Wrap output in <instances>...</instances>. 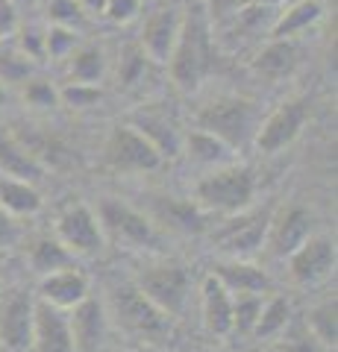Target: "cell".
Wrapping results in <instances>:
<instances>
[{
	"label": "cell",
	"mask_w": 338,
	"mask_h": 352,
	"mask_svg": "<svg viewBox=\"0 0 338 352\" xmlns=\"http://www.w3.org/2000/svg\"><path fill=\"white\" fill-rule=\"evenodd\" d=\"M286 261L291 282L300 285V288H312L335 270V241L326 232H315Z\"/></svg>",
	"instance_id": "7c38bea8"
},
{
	"label": "cell",
	"mask_w": 338,
	"mask_h": 352,
	"mask_svg": "<svg viewBox=\"0 0 338 352\" xmlns=\"http://www.w3.org/2000/svg\"><path fill=\"white\" fill-rule=\"evenodd\" d=\"M18 41H15V47L24 53V56L30 62H45L47 59V53H45V30L36 27V24H21L18 27Z\"/></svg>",
	"instance_id": "74e56055"
},
{
	"label": "cell",
	"mask_w": 338,
	"mask_h": 352,
	"mask_svg": "<svg viewBox=\"0 0 338 352\" xmlns=\"http://www.w3.org/2000/svg\"><path fill=\"white\" fill-rule=\"evenodd\" d=\"M32 311H36V294L15 291L0 294V349L27 352L32 338Z\"/></svg>",
	"instance_id": "4fadbf2b"
},
{
	"label": "cell",
	"mask_w": 338,
	"mask_h": 352,
	"mask_svg": "<svg viewBox=\"0 0 338 352\" xmlns=\"http://www.w3.org/2000/svg\"><path fill=\"white\" fill-rule=\"evenodd\" d=\"M338 308H335V296H326L324 302L312 305L306 311V320H303V326L312 332V338L318 340V344L324 349H332L335 340H338V320H335Z\"/></svg>",
	"instance_id": "f546056e"
},
{
	"label": "cell",
	"mask_w": 338,
	"mask_h": 352,
	"mask_svg": "<svg viewBox=\"0 0 338 352\" xmlns=\"http://www.w3.org/2000/svg\"><path fill=\"white\" fill-rule=\"evenodd\" d=\"M321 18H324V6L318 0H294V3L279 9L274 27H271V38H294L297 41L303 32H309Z\"/></svg>",
	"instance_id": "cb8c5ba5"
},
{
	"label": "cell",
	"mask_w": 338,
	"mask_h": 352,
	"mask_svg": "<svg viewBox=\"0 0 338 352\" xmlns=\"http://www.w3.org/2000/svg\"><path fill=\"white\" fill-rule=\"evenodd\" d=\"M129 126H136L141 135H145L154 150L159 153L162 159H177L182 156V135L185 132L180 129L177 118H173L168 109L162 106H141L138 112L129 120Z\"/></svg>",
	"instance_id": "2e32d148"
},
{
	"label": "cell",
	"mask_w": 338,
	"mask_h": 352,
	"mask_svg": "<svg viewBox=\"0 0 338 352\" xmlns=\"http://www.w3.org/2000/svg\"><path fill=\"white\" fill-rule=\"evenodd\" d=\"M80 44V32L77 30H65V27H45V53L53 62H65L77 50Z\"/></svg>",
	"instance_id": "e575fe53"
},
{
	"label": "cell",
	"mask_w": 338,
	"mask_h": 352,
	"mask_svg": "<svg viewBox=\"0 0 338 352\" xmlns=\"http://www.w3.org/2000/svg\"><path fill=\"white\" fill-rule=\"evenodd\" d=\"M259 124L262 106L242 94H218L198 109V129H206L235 153L253 144Z\"/></svg>",
	"instance_id": "7a4b0ae2"
},
{
	"label": "cell",
	"mask_w": 338,
	"mask_h": 352,
	"mask_svg": "<svg viewBox=\"0 0 338 352\" xmlns=\"http://www.w3.org/2000/svg\"><path fill=\"white\" fill-rule=\"evenodd\" d=\"M56 238L74 258H94L106 247L103 226L94 208L85 203H68L56 217Z\"/></svg>",
	"instance_id": "9c48e42d"
},
{
	"label": "cell",
	"mask_w": 338,
	"mask_h": 352,
	"mask_svg": "<svg viewBox=\"0 0 338 352\" xmlns=\"http://www.w3.org/2000/svg\"><path fill=\"white\" fill-rule=\"evenodd\" d=\"M159 153L136 126L118 124L103 141V164L115 173H150L162 168Z\"/></svg>",
	"instance_id": "ba28073f"
},
{
	"label": "cell",
	"mask_w": 338,
	"mask_h": 352,
	"mask_svg": "<svg viewBox=\"0 0 338 352\" xmlns=\"http://www.w3.org/2000/svg\"><path fill=\"white\" fill-rule=\"evenodd\" d=\"M0 294H3V279H0Z\"/></svg>",
	"instance_id": "f6af8a7d"
},
{
	"label": "cell",
	"mask_w": 338,
	"mask_h": 352,
	"mask_svg": "<svg viewBox=\"0 0 338 352\" xmlns=\"http://www.w3.org/2000/svg\"><path fill=\"white\" fill-rule=\"evenodd\" d=\"M265 296L247 294V296H233V332L230 335H242V338H253V329L259 320V308Z\"/></svg>",
	"instance_id": "d6a6232c"
},
{
	"label": "cell",
	"mask_w": 338,
	"mask_h": 352,
	"mask_svg": "<svg viewBox=\"0 0 338 352\" xmlns=\"http://www.w3.org/2000/svg\"><path fill=\"white\" fill-rule=\"evenodd\" d=\"M141 6H145V0H106L103 6V18L109 24H129V21H136L141 15Z\"/></svg>",
	"instance_id": "f35d334b"
},
{
	"label": "cell",
	"mask_w": 338,
	"mask_h": 352,
	"mask_svg": "<svg viewBox=\"0 0 338 352\" xmlns=\"http://www.w3.org/2000/svg\"><path fill=\"white\" fill-rule=\"evenodd\" d=\"M256 173L247 164H221L215 170H206L198 185H194V203L212 217H230L238 212H247L256 200Z\"/></svg>",
	"instance_id": "3957f363"
},
{
	"label": "cell",
	"mask_w": 338,
	"mask_h": 352,
	"mask_svg": "<svg viewBox=\"0 0 338 352\" xmlns=\"http://www.w3.org/2000/svg\"><path fill=\"white\" fill-rule=\"evenodd\" d=\"M41 206H45V200H41L36 182L0 173V212L12 217H32L41 212Z\"/></svg>",
	"instance_id": "d4e9b609"
},
{
	"label": "cell",
	"mask_w": 338,
	"mask_h": 352,
	"mask_svg": "<svg viewBox=\"0 0 338 352\" xmlns=\"http://www.w3.org/2000/svg\"><path fill=\"white\" fill-rule=\"evenodd\" d=\"M147 217L154 220L156 226L171 229V232L180 235H200L206 232L212 223V214L203 212V208L194 200H182V197H150V212Z\"/></svg>",
	"instance_id": "9a60e30c"
},
{
	"label": "cell",
	"mask_w": 338,
	"mask_h": 352,
	"mask_svg": "<svg viewBox=\"0 0 338 352\" xmlns=\"http://www.w3.org/2000/svg\"><path fill=\"white\" fill-rule=\"evenodd\" d=\"M94 214L101 220L106 241L112 238L118 244L133 247V250H159V244H162L159 226L147 217V212L118 200V197H103V200L97 203Z\"/></svg>",
	"instance_id": "8992f818"
},
{
	"label": "cell",
	"mask_w": 338,
	"mask_h": 352,
	"mask_svg": "<svg viewBox=\"0 0 338 352\" xmlns=\"http://www.w3.org/2000/svg\"><path fill=\"white\" fill-rule=\"evenodd\" d=\"M27 261H30V267L36 276H47V273H56V270H65V267H74V264H77V258L62 247V241L56 235L32 238L30 247H27Z\"/></svg>",
	"instance_id": "484cf974"
},
{
	"label": "cell",
	"mask_w": 338,
	"mask_h": 352,
	"mask_svg": "<svg viewBox=\"0 0 338 352\" xmlns=\"http://www.w3.org/2000/svg\"><path fill=\"white\" fill-rule=\"evenodd\" d=\"M315 214L306 206L300 203H288L282 208H274L268 223V235H265V250L271 258L286 261L294 250H297L309 235H315Z\"/></svg>",
	"instance_id": "8fae6325"
},
{
	"label": "cell",
	"mask_w": 338,
	"mask_h": 352,
	"mask_svg": "<svg viewBox=\"0 0 338 352\" xmlns=\"http://www.w3.org/2000/svg\"><path fill=\"white\" fill-rule=\"evenodd\" d=\"M32 76V62L15 44L0 41V85H24Z\"/></svg>",
	"instance_id": "4dcf8cb0"
},
{
	"label": "cell",
	"mask_w": 338,
	"mask_h": 352,
	"mask_svg": "<svg viewBox=\"0 0 338 352\" xmlns=\"http://www.w3.org/2000/svg\"><path fill=\"white\" fill-rule=\"evenodd\" d=\"M68 323H71L77 352H101L109 340V332H112V320L106 314V305L101 300H94L92 294L68 311Z\"/></svg>",
	"instance_id": "e0dca14e"
},
{
	"label": "cell",
	"mask_w": 338,
	"mask_h": 352,
	"mask_svg": "<svg viewBox=\"0 0 338 352\" xmlns=\"http://www.w3.org/2000/svg\"><path fill=\"white\" fill-rule=\"evenodd\" d=\"M0 173L18 176V179H27V182H39L45 170H41V164L21 147V141L12 135V132L0 129Z\"/></svg>",
	"instance_id": "4316f807"
},
{
	"label": "cell",
	"mask_w": 338,
	"mask_h": 352,
	"mask_svg": "<svg viewBox=\"0 0 338 352\" xmlns=\"http://www.w3.org/2000/svg\"><path fill=\"white\" fill-rule=\"evenodd\" d=\"M150 68H156V65L141 53L138 44H129L121 53V59H118V82L124 88H136L150 76Z\"/></svg>",
	"instance_id": "1f68e13d"
},
{
	"label": "cell",
	"mask_w": 338,
	"mask_h": 352,
	"mask_svg": "<svg viewBox=\"0 0 338 352\" xmlns=\"http://www.w3.org/2000/svg\"><path fill=\"white\" fill-rule=\"evenodd\" d=\"M21 27V15L9 0H0V41H9Z\"/></svg>",
	"instance_id": "ab89813d"
},
{
	"label": "cell",
	"mask_w": 338,
	"mask_h": 352,
	"mask_svg": "<svg viewBox=\"0 0 338 352\" xmlns=\"http://www.w3.org/2000/svg\"><path fill=\"white\" fill-rule=\"evenodd\" d=\"M77 3H80V9H83V12L85 15H103V6H106V0H77Z\"/></svg>",
	"instance_id": "b9f144b4"
},
{
	"label": "cell",
	"mask_w": 338,
	"mask_h": 352,
	"mask_svg": "<svg viewBox=\"0 0 338 352\" xmlns=\"http://www.w3.org/2000/svg\"><path fill=\"white\" fill-rule=\"evenodd\" d=\"M200 311L203 323L215 338H230L233 332V294L212 273L200 285Z\"/></svg>",
	"instance_id": "7402d4cb"
},
{
	"label": "cell",
	"mask_w": 338,
	"mask_h": 352,
	"mask_svg": "<svg viewBox=\"0 0 338 352\" xmlns=\"http://www.w3.org/2000/svg\"><path fill=\"white\" fill-rule=\"evenodd\" d=\"M182 30V9L180 6H159L156 12H150L141 24L138 32V47L154 65H168L171 50L180 38Z\"/></svg>",
	"instance_id": "5bb4252c"
},
{
	"label": "cell",
	"mask_w": 338,
	"mask_h": 352,
	"mask_svg": "<svg viewBox=\"0 0 338 352\" xmlns=\"http://www.w3.org/2000/svg\"><path fill=\"white\" fill-rule=\"evenodd\" d=\"M106 314L118 329L147 344H159L171 335V317L162 314L159 308L141 296L133 282H118L106 294Z\"/></svg>",
	"instance_id": "277c9868"
},
{
	"label": "cell",
	"mask_w": 338,
	"mask_h": 352,
	"mask_svg": "<svg viewBox=\"0 0 338 352\" xmlns=\"http://www.w3.org/2000/svg\"><path fill=\"white\" fill-rule=\"evenodd\" d=\"M265 352H277V349H265Z\"/></svg>",
	"instance_id": "bcb514c9"
},
{
	"label": "cell",
	"mask_w": 338,
	"mask_h": 352,
	"mask_svg": "<svg viewBox=\"0 0 338 352\" xmlns=\"http://www.w3.org/2000/svg\"><path fill=\"white\" fill-rule=\"evenodd\" d=\"M250 68L271 82L286 80V76H291L300 68V44L294 38H271L268 44H262L259 53L250 59Z\"/></svg>",
	"instance_id": "44dd1931"
},
{
	"label": "cell",
	"mask_w": 338,
	"mask_h": 352,
	"mask_svg": "<svg viewBox=\"0 0 338 352\" xmlns=\"http://www.w3.org/2000/svg\"><path fill=\"white\" fill-rule=\"evenodd\" d=\"M212 276L221 282L233 296H247V294L268 296L271 288H274L268 270L259 267V264L250 261V258H221L212 267Z\"/></svg>",
	"instance_id": "ffe728a7"
},
{
	"label": "cell",
	"mask_w": 338,
	"mask_h": 352,
	"mask_svg": "<svg viewBox=\"0 0 338 352\" xmlns=\"http://www.w3.org/2000/svg\"><path fill=\"white\" fill-rule=\"evenodd\" d=\"M309 115H312L309 97H291V100L279 103L268 118H262L253 147L259 153H265V156H274V153L291 147L303 132V126H306Z\"/></svg>",
	"instance_id": "30bf717a"
},
{
	"label": "cell",
	"mask_w": 338,
	"mask_h": 352,
	"mask_svg": "<svg viewBox=\"0 0 338 352\" xmlns=\"http://www.w3.org/2000/svg\"><path fill=\"white\" fill-rule=\"evenodd\" d=\"M68 76L71 82H89V85H101L106 76V53L97 44H77V50L68 59Z\"/></svg>",
	"instance_id": "f1b7e54d"
},
{
	"label": "cell",
	"mask_w": 338,
	"mask_h": 352,
	"mask_svg": "<svg viewBox=\"0 0 338 352\" xmlns=\"http://www.w3.org/2000/svg\"><path fill=\"white\" fill-rule=\"evenodd\" d=\"M21 97H24V103L32 109H56L59 106V88L50 80H39V76H30V80L21 85Z\"/></svg>",
	"instance_id": "d590c367"
},
{
	"label": "cell",
	"mask_w": 338,
	"mask_h": 352,
	"mask_svg": "<svg viewBox=\"0 0 338 352\" xmlns=\"http://www.w3.org/2000/svg\"><path fill=\"white\" fill-rule=\"evenodd\" d=\"M30 349L32 352H77L74 335H71V323H68V311L36 300Z\"/></svg>",
	"instance_id": "ac0fdd59"
},
{
	"label": "cell",
	"mask_w": 338,
	"mask_h": 352,
	"mask_svg": "<svg viewBox=\"0 0 338 352\" xmlns=\"http://www.w3.org/2000/svg\"><path fill=\"white\" fill-rule=\"evenodd\" d=\"M9 3H12V6L18 9V15H21V12H24V9H32V6H36L39 0H9Z\"/></svg>",
	"instance_id": "7bdbcfd3"
},
{
	"label": "cell",
	"mask_w": 338,
	"mask_h": 352,
	"mask_svg": "<svg viewBox=\"0 0 338 352\" xmlns=\"http://www.w3.org/2000/svg\"><path fill=\"white\" fill-rule=\"evenodd\" d=\"M291 317H294L291 314V302L282 294L265 296V300H262V308H259V320H256V329H253V338H259V340H277L294 323Z\"/></svg>",
	"instance_id": "83f0119b"
},
{
	"label": "cell",
	"mask_w": 338,
	"mask_h": 352,
	"mask_svg": "<svg viewBox=\"0 0 338 352\" xmlns=\"http://www.w3.org/2000/svg\"><path fill=\"white\" fill-rule=\"evenodd\" d=\"M9 103V91H6V85H0V109H3Z\"/></svg>",
	"instance_id": "ee69618b"
},
{
	"label": "cell",
	"mask_w": 338,
	"mask_h": 352,
	"mask_svg": "<svg viewBox=\"0 0 338 352\" xmlns=\"http://www.w3.org/2000/svg\"><path fill=\"white\" fill-rule=\"evenodd\" d=\"M271 214H274V206L247 208V212L230 214L212 232L215 247L224 252V258H253L265 247Z\"/></svg>",
	"instance_id": "52a82bcc"
},
{
	"label": "cell",
	"mask_w": 338,
	"mask_h": 352,
	"mask_svg": "<svg viewBox=\"0 0 338 352\" xmlns=\"http://www.w3.org/2000/svg\"><path fill=\"white\" fill-rule=\"evenodd\" d=\"M92 294V285L89 276L83 270L74 267H65L56 273H47V276H39V288H36V300L47 302L53 308H62V311H71L74 305H80L85 296Z\"/></svg>",
	"instance_id": "d6986e66"
},
{
	"label": "cell",
	"mask_w": 338,
	"mask_h": 352,
	"mask_svg": "<svg viewBox=\"0 0 338 352\" xmlns=\"http://www.w3.org/2000/svg\"><path fill=\"white\" fill-rule=\"evenodd\" d=\"M47 21L53 27L83 32L85 24H89V15L80 9L77 0H47Z\"/></svg>",
	"instance_id": "836d02e7"
},
{
	"label": "cell",
	"mask_w": 338,
	"mask_h": 352,
	"mask_svg": "<svg viewBox=\"0 0 338 352\" xmlns=\"http://www.w3.org/2000/svg\"><path fill=\"white\" fill-rule=\"evenodd\" d=\"M182 153H185V159H189L191 164L206 168V170H215V168H221V164L235 162V150H230L224 141H218L206 129L185 132L182 135Z\"/></svg>",
	"instance_id": "603a6c76"
},
{
	"label": "cell",
	"mask_w": 338,
	"mask_h": 352,
	"mask_svg": "<svg viewBox=\"0 0 338 352\" xmlns=\"http://www.w3.org/2000/svg\"><path fill=\"white\" fill-rule=\"evenodd\" d=\"M212 56H215V21L206 12V6L194 3L182 12L180 38L173 44L168 59L171 82L185 94L198 91L212 71Z\"/></svg>",
	"instance_id": "6da1fadb"
},
{
	"label": "cell",
	"mask_w": 338,
	"mask_h": 352,
	"mask_svg": "<svg viewBox=\"0 0 338 352\" xmlns=\"http://www.w3.org/2000/svg\"><path fill=\"white\" fill-rule=\"evenodd\" d=\"M101 85H89V82H68L59 88V106H71V109H92L101 103Z\"/></svg>",
	"instance_id": "8d00e7d4"
},
{
	"label": "cell",
	"mask_w": 338,
	"mask_h": 352,
	"mask_svg": "<svg viewBox=\"0 0 338 352\" xmlns=\"http://www.w3.org/2000/svg\"><path fill=\"white\" fill-rule=\"evenodd\" d=\"M133 285L171 320L180 317L191 300V273L180 261H147L133 276Z\"/></svg>",
	"instance_id": "5b68a950"
},
{
	"label": "cell",
	"mask_w": 338,
	"mask_h": 352,
	"mask_svg": "<svg viewBox=\"0 0 338 352\" xmlns=\"http://www.w3.org/2000/svg\"><path fill=\"white\" fill-rule=\"evenodd\" d=\"M18 238H21V229L15 223V217L6 214V212H0V252L9 250V247H15Z\"/></svg>",
	"instance_id": "60d3db41"
}]
</instances>
